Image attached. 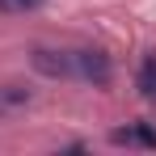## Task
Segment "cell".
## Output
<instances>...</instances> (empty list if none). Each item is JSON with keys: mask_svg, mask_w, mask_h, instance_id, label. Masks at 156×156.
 Returning <instances> with one entry per match:
<instances>
[{"mask_svg": "<svg viewBox=\"0 0 156 156\" xmlns=\"http://www.w3.org/2000/svg\"><path fill=\"white\" fill-rule=\"evenodd\" d=\"M42 0H0V13H26V9H38Z\"/></svg>", "mask_w": 156, "mask_h": 156, "instance_id": "obj_5", "label": "cell"}, {"mask_svg": "<svg viewBox=\"0 0 156 156\" xmlns=\"http://www.w3.org/2000/svg\"><path fill=\"white\" fill-rule=\"evenodd\" d=\"M30 93L26 89H0V114H9V110H17V105H26Z\"/></svg>", "mask_w": 156, "mask_h": 156, "instance_id": "obj_4", "label": "cell"}, {"mask_svg": "<svg viewBox=\"0 0 156 156\" xmlns=\"http://www.w3.org/2000/svg\"><path fill=\"white\" fill-rule=\"evenodd\" d=\"M135 84H139V93L148 97V101H156V51L144 55V63H139V76H135Z\"/></svg>", "mask_w": 156, "mask_h": 156, "instance_id": "obj_3", "label": "cell"}, {"mask_svg": "<svg viewBox=\"0 0 156 156\" xmlns=\"http://www.w3.org/2000/svg\"><path fill=\"white\" fill-rule=\"evenodd\" d=\"M34 72L51 80H89V84H110L114 76V63L105 51H51V47H38L30 55Z\"/></svg>", "mask_w": 156, "mask_h": 156, "instance_id": "obj_1", "label": "cell"}, {"mask_svg": "<svg viewBox=\"0 0 156 156\" xmlns=\"http://www.w3.org/2000/svg\"><path fill=\"white\" fill-rule=\"evenodd\" d=\"M110 144H114V148H156V127H148V122H127V127L110 131Z\"/></svg>", "mask_w": 156, "mask_h": 156, "instance_id": "obj_2", "label": "cell"}]
</instances>
